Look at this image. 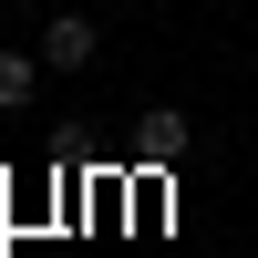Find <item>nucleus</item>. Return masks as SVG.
<instances>
[{
	"instance_id": "1",
	"label": "nucleus",
	"mask_w": 258,
	"mask_h": 258,
	"mask_svg": "<svg viewBox=\"0 0 258 258\" xmlns=\"http://www.w3.org/2000/svg\"><path fill=\"white\" fill-rule=\"evenodd\" d=\"M186 145H197V124H186V114H176V103H155V114H145V124H135V155H145V165H176V155H186Z\"/></svg>"
},
{
	"instance_id": "2",
	"label": "nucleus",
	"mask_w": 258,
	"mask_h": 258,
	"mask_svg": "<svg viewBox=\"0 0 258 258\" xmlns=\"http://www.w3.org/2000/svg\"><path fill=\"white\" fill-rule=\"evenodd\" d=\"M93 21H83V11H52V31H41V62H52V73H83V62H93Z\"/></svg>"
},
{
	"instance_id": "3",
	"label": "nucleus",
	"mask_w": 258,
	"mask_h": 258,
	"mask_svg": "<svg viewBox=\"0 0 258 258\" xmlns=\"http://www.w3.org/2000/svg\"><path fill=\"white\" fill-rule=\"evenodd\" d=\"M31 93H41V52H0V114H21Z\"/></svg>"
}]
</instances>
